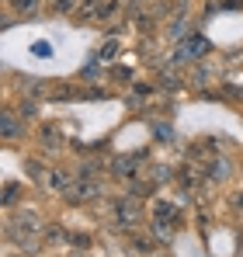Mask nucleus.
I'll return each instance as SVG.
<instances>
[{"mask_svg": "<svg viewBox=\"0 0 243 257\" xmlns=\"http://www.w3.org/2000/svg\"><path fill=\"white\" fill-rule=\"evenodd\" d=\"M115 52H118V42H108V45H101L97 59H115Z\"/></svg>", "mask_w": 243, "mask_h": 257, "instance_id": "obj_9", "label": "nucleus"}, {"mask_svg": "<svg viewBox=\"0 0 243 257\" xmlns=\"http://www.w3.org/2000/svg\"><path fill=\"white\" fill-rule=\"evenodd\" d=\"M240 257H243V247H240Z\"/></svg>", "mask_w": 243, "mask_h": 257, "instance_id": "obj_18", "label": "nucleus"}, {"mask_svg": "<svg viewBox=\"0 0 243 257\" xmlns=\"http://www.w3.org/2000/svg\"><path fill=\"white\" fill-rule=\"evenodd\" d=\"M35 115V104H21V118H32Z\"/></svg>", "mask_w": 243, "mask_h": 257, "instance_id": "obj_16", "label": "nucleus"}, {"mask_svg": "<svg viewBox=\"0 0 243 257\" xmlns=\"http://www.w3.org/2000/svg\"><path fill=\"white\" fill-rule=\"evenodd\" d=\"M115 219H118V226H125V229L139 226V222H143V209H139V202H136L132 195L122 198L118 205H115Z\"/></svg>", "mask_w": 243, "mask_h": 257, "instance_id": "obj_1", "label": "nucleus"}, {"mask_svg": "<svg viewBox=\"0 0 243 257\" xmlns=\"http://www.w3.org/2000/svg\"><path fill=\"white\" fill-rule=\"evenodd\" d=\"M42 143L56 150V146H59V132H56V128H45V132H42Z\"/></svg>", "mask_w": 243, "mask_h": 257, "instance_id": "obj_8", "label": "nucleus"}, {"mask_svg": "<svg viewBox=\"0 0 243 257\" xmlns=\"http://www.w3.org/2000/svg\"><path fill=\"white\" fill-rule=\"evenodd\" d=\"M208 177H212V181H226V177H229V164H226V160H208Z\"/></svg>", "mask_w": 243, "mask_h": 257, "instance_id": "obj_6", "label": "nucleus"}, {"mask_svg": "<svg viewBox=\"0 0 243 257\" xmlns=\"http://www.w3.org/2000/svg\"><path fill=\"white\" fill-rule=\"evenodd\" d=\"M205 52H208V39H202V35H191V39L184 42V49L177 52V59H202Z\"/></svg>", "mask_w": 243, "mask_h": 257, "instance_id": "obj_3", "label": "nucleus"}, {"mask_svg": "<svg viewBox=\"0 0 243 257\" xmlns=\"http://www.w3.org/2000/svg\"><path fill=\"white\" fill-rule=\"evenodd\" d=\"M111 77H115V80H129L132 73H129V70H122V66H118V70H111Z\"/></svg>", "mask_w": 243, "mask_h": 257, "instance_id": "obj_15", "label": "nucleus"}, {"mask_svg": "<svg viewBox=\"0 0 243 257\" xmlns=\"http://www.w3.org/2000/svg\"><path fill=\"white\" fill-rule=\"evenodd\" d=\"M14 191H18V184H7V188H4V202H7V205H11V202H14V198H18V195H14Z\"/></svg>", "mask_w": 243, "mask_h": 257, "instance_id": "obj_13", "label": "nucleus"}, {"mask_svg": "<svg viewBox=\"0 0 243 257\" xmlns=\"http://www.w3.org/2000/svg\"><path fill=\"white\" fill-rule=\"evenodd\" d=\"M132 247H139V254H150V250H153L150 240H132Z\"/></svg>", "mask_w": 243, "mask_h": 257, "instance_id": "obj_14", "label": "nucleus"}, {"mask_svg": "<svg viewBox=\"0 0 243 257\" xmlns=\"http://www.w3.org/2000/svg\"><path fill=\"white\" fill-rule=\"evenodd\" d=\"M11 4H14L18 14H35L39 11V0H11Z\"/></svg>", "mask_w": 243, "mask_h": 257, "instance_id": "obj_7", "label": "nucleus"}, {"mask_svg": "<svg viewBox=\"0 0 243 257\" xmlns=\"http://www.w3.org/2000/svg\"><path fill=\"white\" fill-rule=\"evenodd\" d=\"M52 11H56V14H66V11H73V0H56Z\"/></svg>", "mask_w": 243, "mask_h": 257, "instance_id": "obj_11", "label": "nucleus"}, {"mask_svg": "<svg viewBox=\"0 0 243 257\" xmlns=\"http://www.w3.org/2000/svg\"><path fill=\"white\" fill-rule=\"evenodd\" d=\"M28 174H32L35 181H42V184H45V174H42V164H35V160H28Z\"/></svg>", "mask_w": 243, "mask_h": 257, "instance_id": "obj_10", "label": "nucleus"}, {"mask_svg": "<svg viewBox=\"0 0 243 257\" xmlns=\"http://www.w3.org/2000/svg\"><path fill=\"white\" fill-rule=\"evenodd\" d=\"M45 188H52V191H66V188H70V174L63 171V167H52V171L45 174Z\"/></svg>", "mask_w": 243, "mask_h": 257, "instance_id": "obj_4", "label": "nucleus"}, {"mask_svg": "<svg viewBox=\"0 0 243 257\" xmlns=\"http://www.w3.org/2000/svg\"><path fill=\"white\" fill-rule=\"evenodd\" d=\"M0 128H4V139H21V122L14 118V111H4V118H0Z\"/></svg>", "mask_w": 243, "mask_h": 257, "instance_id": "obj_5", "label": "nucleus"}, {"mask_svg": "<svg viewBox=\"0 0 243 257\" xmlns=\"http://www.w3.org/2000/svg\"><path fill=\"white\" fill-rule=\"evenodd\" d=\"M236 209H243V195H240V198H236Z\"/></svg>", "mask_w": 243, "mask_h": 257, "instance_id": "obj_17", "label": "nucleus"}, {"mask_svg": "<svg viewBox=\"0 0 243 257\" xmlns=\"http://www.w3.org/2000/svg\"><path fill=\"white\" fill-rule=\"evenodd\" d=\"M25 90H28V94H42V80L28 77V80H25Z\"/></svg>", "mask_w": 243, "mask_h": 257, "instance_id": "obj_12", "label": "nucleus"}, {"mask_svg": "<svg viewBox=\"0 0 243 257\" xmlns=\"http://www.w3.org/2000/svg\"><path fill=\"white\" fill-rule=\"evenodd\" d=\"M63 195H66V202H70V205H80V202L97 198V184H94V181H83V177H80V181H77V184H70Z\"/></svg>", "mask_w": 243, "mask_h": 257, "instance_id": "obj_2", "label": "nucleus"}]
</instances>
